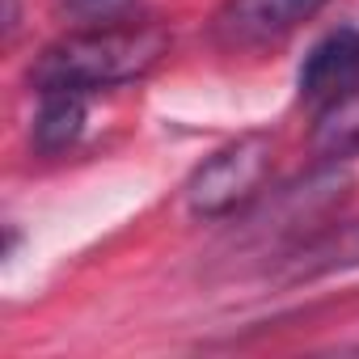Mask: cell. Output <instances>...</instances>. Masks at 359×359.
<instances>
[{
	"label": "cell",
	"instance_id": "cell-1",
	"mask_svg": "<svg viewBox=\"0 0 359 359\" xmlns=\"http://www.w3.org/2000/svg\"><path fill=\"white\" fill-rule=\"evenodd\" d=\"M169 51V34L152 22H110V26H85L60 43H51L34 68L30 85L39 93L47 89H72V93H97L114 85H131L148 76Z\"/></svg>",
	"mask_w": 359,
	"mask_h": 359
},
{
	"label": "cell",
	"instance_id": "cell-2",
	"mask_svg": "<svg viewBox=\"0 0 359 359\" xmlns=\"http://www.w3.org/2000/svg\"><path fill=\"white\" fill-rule=\"evenodd\" d=\"M275 165V140L266 131L237 135L233 144L216 148L191 177H187V212L195 220H229L241 216L266 187Z\"/></svg>",
	"mask_w": 359,
	"mask_h": 359
},
{
	"label": "cell",
	"instance_id": "cell-3",
	"mask_svg": "<svg viewBox=\"0 0 359 359\" xmlns=\"http://www.w3.org/2000/svg\"><path fill=\"white\" fill-rule=\"evenodd\" d=\"M325 5L330 0H224L212 30H216V43L229 51H258L287 39Z\"/></svg>",
	"mask_w": 359,
	"mask_h": 359
},
{
	"label": "cell",
	"instance_id": "cell-4",
	"mask_svg": "<svg viewBox=\"0 0 359 359\" xmlns=\"http://www.w3.org/2000/svg\"><path fill=\"white\" fill-rule=\"evenodd\" d=\"M300 102L317 114L338 106L351 89H359V30H334L325 34L300 64Z\"/></svg>",
	"mask_w": 359,
	"mask_h": 359
},
{
	"label": "cell",
	"instance_id": "cell-5",
	"mask_svg": "<svg viewBox=\"0 0 359 359\" xmlns=\"http://www.w3.org/2000/svg\"><path fill=\"white\" fill-rule=\"evenodd\" d=\"M355 266H359V220L292 245L283 254V262H279V279L309 283V279H325V275L355 271Z\"/></svg>",
	"mask_w": 359,
	"mask_h": 359
},
{
	"label": "cell",
	"instance_id": "cell-6",
	"mask_svg": "<svg viewBox=\"0 0 359 359\" xmlns=\"http://www.w3.org/2000/svg\"><path fill=\"white\" fill-rule=\"evenodd\" d=\"M85 114H89V93H72V89H47V93H39L34 148L43 156L68 152L81 140V131H85Z\"/></svg>",
	"mask_w": 359,
	"mask_h": 359
},
{
	"label": "cell",
	"instance_id": "cell-7",
	"mask_svg": "<svg viewBox=\"0 0 359 359\" xmlns=\"http://www.w3.org/2000/svg\"><path fill=\"white\" fill-rule=\"evenodd\" d=\"M317 148L325 156H346L351 148H359V89L317 114Z\"/></svg>",
	"mask_w": 359,
	"mask_h": 359
},
{
	"label": "cell",
	"instance_id": "cell-8",
	"mask_svg": "<svg viewBox=\"0 0 359 359\" xmlns=\"http://www.w3.org/2000/svg\"><path fill=\"white\" fill-rule=\"evenodd\" d=\"M135 0H64L68 18H76L81 26H110V22H127Z\"/></svg>",
	"mask_w": 359,
	"mask_h": 359
},
{
	"label": "cell",
	"instance_id": "cell-9",
	"mask_svg": "<svg viewBox=\"0 0 359 359\" xmlns=\"http://www.w3.org/2000/svg\"><path fill=\"white\" fill-rule=\"evenodd\" d=\"M5 39L13 43V34H18V26H22V13H18V0H5Z\"/></svg>",
	"mask_w": 359,
	"mask_h": 359
}]
</instances>
